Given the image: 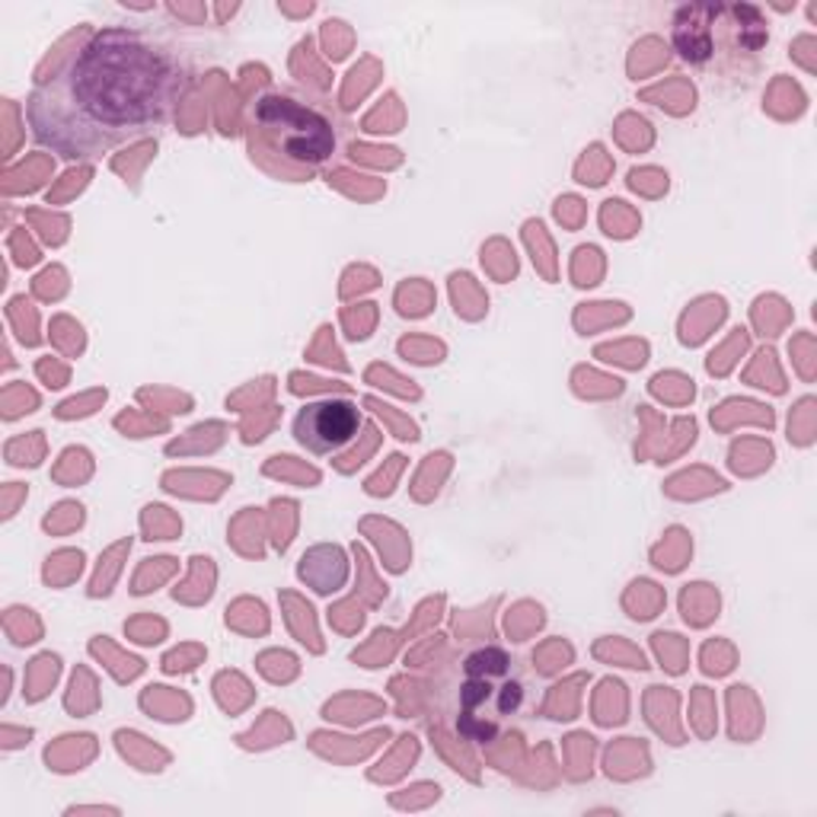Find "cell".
<instances>
[{"label":"cell","instance_id":"obj_1","mask_svg":"<svg viewBox=\"0 0 817 817\" xmlns=\"http://www.w3.org/2000/svg\"><path fill=\"white\" fill-rule=\"evenodd\" d=\"M192 74L141 32L106 26L84 35L30 96L39 145L67 160H96L157 131L189 93Z\"/></svg>","mask_w":817,"mask_h":817},{"label":"cell","instance_id":"obj_2","mask_svg":"<svg viewBox=\"0 0 817 817\" xmlns=\"http://www.w3.org/2000/svg\"><path fill=\"white\" fill-rule=\"evenodd\" d=\"M253 150L275 173L300 176L320 170L336 153L332 121L288 93H263L253 99Z\"/></svg>","mask_w":817,"mask_h":817},{"label":"cell","instance_id":"obj_3","mask_svg":"<svg viewBox=\"0 0 817 817\" xmlns=\"http://www.w3.org/2000/svg\"><path fill=\"white\" fill-rule=\"evenodd\" d=\"M361 425V412L346 396H329L307 403L294 415V441L314 454V457H332L349 447Z\"/></svg>","mask_w":817,"mask_h":817},{"label":"cell","instance_id":"obj_4","mask_svg":"<svg viewBox=\"0 0 817 817\" xmlns=\"http://www.w3.org/2000/svg\"><path fill=\"white\" fill-rule=\"evenodd\" d=\"M673 45L680 59L690 64H705L715 55V39L709 23V7H680L677 23H673Z\"/></svg>","mask_w":817,"mask_h":817},{"label":"cell","instance_id":"obj_5","mask_svg":"<svg viewBox=\"0 0 817 817\" xmlns=\"http://www.w3.org/2000/svg\"><path fill=\"white\" fill-rule=\"evenodd\" d=\"M511 668V661H508V655L496 648V645H489V648H479V651H473L467 658V665H464V671L469 677H486V680H492V677H505Z\"/></svg>","mask_w":817,"mask_h":817},{"label":"cell","instance_id":"obj_6","mask_svg":"<svg viewBox=\"0 0 817 817\" xmlns=\"http://www.w3.org/2000/svg\"><path fill=\"white\" fill-rule=\"evenodd\" d=\"M489 697H492V683L486 677H469L467 683H464V690H460V705H464V712H473L476 705H482Z\"/></svg>","mask_w":817,"mask_h":817},{"label":"cell","instance_id":"obj_7","mask_svg":"<svg viewBox=\"0 0 817 817\" xmlns=\"http://www.w3.org/2000/svg\"><path fill=\"white\" fill-rule=\"evenodd\" d=\"M457 729H460V734H464L467 741H473V744H486V741H492V738L498 734L496 722H479V719H476V715H469V712L460 719V725H457Z\"/></svg>","mask_w":817,"mask_h":817},{"label":"cell","instance_id":"obj_8","mask_svg":"<svg viewBox=\"0 0 817 817\" xmlns=\"http://www.w3.org/2000/svg\"><path fill=\"white\" fill-rule=\"evenodd\" d=\"M521 702H524V690H521V683H505V687H501V697H498V712H501V715H508V712L521 709Z\"/></svg>","mask_w":817,"mask_h":817}]
</instances>
